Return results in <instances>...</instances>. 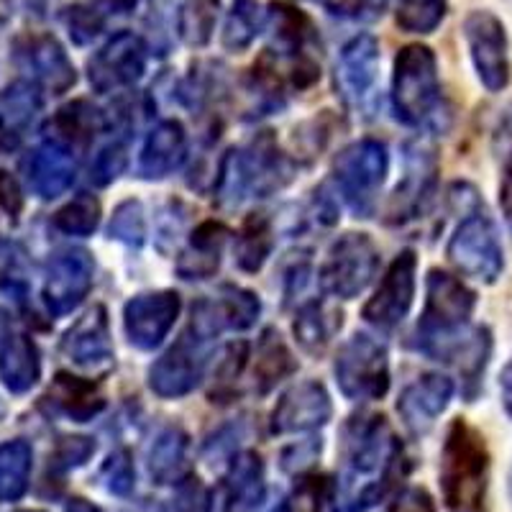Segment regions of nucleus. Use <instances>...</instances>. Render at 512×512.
I'll use <instances>...</instances> for the list:
<instances>
[{
	"instance_id": "1",
	"label": "nucleus",
	"mask_w": 512,
	"mask_h": 512,
	"mask_svg": "<svg viewBox=\"0 0 512 512\" xmlns=\"http://www.w3.org/2000/svg\"><path fill=\"white\" fill-rule=\"evenodd\" d=\"M441 489L448 512H487L489 451L482 433L454 420L441 454Z\"/></svg>"
},
{
	"instance_id": "2",
	"label": "nucleus",
	"mask_w": 512,
	"mask_h": 512,
	"mask_svg": "<svg viewBox=\"0 0 512 512\" xmlns=\"http://www.w3.org/2000/svg\"><path fill=\"white\" fill-rule=\"evenodd\" d=\"M290 180V164L269 131L256 136L244 149L226 154L218 175V198L223 203H241L244 198H267Z\"/></svg>"
},
{
	"instance_id": "3",
	"label": "nucleus",
	"mask_w": 512,
	"mask_h": 512,
	"mask_svg": "<svg viewBox=\"0 0 512 512\" xmlns=\"http://www.w3.org/2000/svg\"><path fill=\"white\" fill-rule=\"evenodd\" d=\"M392 105L402 123L420 126L438 116L441 108V77L436 54L423 44L400 49L392 77Z\"/></svg>"
},
{
	"instance_id": "4",
	"label": "nucleus",
	"mask_w": 512,
	"mask_h": 512,
	"mask_svg": "<svg viewBox=\"0 0 512 512\" xmlns=\"http://www.w3.org/2000/svg\"><path fill=\"white\" fill-rule=\"evenodd\" d=\"M425 310L418 323V349L438 338L454 336L469 328V318L477 305V295L461 280L441 269H431L428 285H425Z\"/></svg>"
},
{
	"instance_id": "5",
	"label": "nucleus",
	"mask_w": 512,
	"mask_h": 512,
	"mask_svg": "<svg viewBox=\"0 0 512 512\" xmlns=\"http://www.w3.org/2000/svg\"><path fill=\"white\" fill-rule=\"evenodd\" d=\"M333 372L338 387L349 400H379L390 390L387 349L367 333H356L341 346Z\"/></svg>"
},
{
	"instance_id": "6",
	"label": "nucleus",
	"mask_w": 512,
	"mask_h": 512,
	"mask_svg": "<svg viewBox=\"0 0 512 512\" xmlns=\"http://www.w3.org/2000/svg\"><path fill=\"white\" fill-rule=\"evenodd\" d=\"M387 167H390V157H387V146L382 141H356L338 154L333 175L344 192L346 203L361 218H367L374 210L377 192L387 177Z\"/></svg>"
},
{
	"instance_id": "7",
	"label": "nucleus",
	"mask_w": 512,
	"mask_h": 512,
	"mask_svg": "<svg viewBox=\"0 0 512 512\" xmlns=\"http://www.w3.org/2000/svg\"><path fill=\"white\" fill-rule=\"evenodd\" d=\"M379 251L367 233H346L328 251V259L318 272V282L323 292L333 297L361 295L369 282L377 277Z\"/></svg>"
},
{
	"instance_id": "8",
	"label": "nucleus",
	"mask_w": 512,
	"mask_h": 512,
	"mask_svg": "<svg viewBox=\"0 0 512 512\" xmlns=\"http://www.w3.org/2000/svg\"><path fill=\"white\" fill-rule=\"evenodd\" d=\"M448 259L466 277L495 282L505 267L500 236L487 213H469L448 241Z\"/></svg>"
},
{
	"instance_id": "9",
	"label": "nucleus",
	"mask_w": 512,
	"mask_h": 512,
	"mask_svg": "<svg viewBox=\"0 0 512 512\" xmlns=\"http://www.w3.org/2000/svg\"><path fill=\"white\" fill-rule=\"evenodd\" d=\"M464 36L472 52L477 75L489 93H500L510 82V57H507L505 26L489 11H474L464 21Z\"/></svg>"
},
{
	"instance_id": "10",
	"label": "nucleus",
	"mask_w": 512,
	"mask_h": 512,
	"mask_svg": "<svg viewBox=\"0 0 512 512\" xmlns=\"http://www.w3.org/2000/svg\"><path fill=\"white\" fill-rule=\"evenodd\" d=\"M205 338L187 328L182 338L177 341L162 359L154 361L149 369V384L164 400H177V397L190 395L198 382L203 379L205 367Z\"/></svg>"
},
{
	"instance_id": "11",
	"label": "nucleus",
	"mask_w": 512,
	"mask_h": 512,
	"mask_svg": "<svg viewBox=\"0 0 512 512\" xmlns=\"http://www.w3.org/2000/svg\"><path fill=\"white\" fill-rule=\"evenodd\" d=\"M146 70L144 41L131 31H118L88 64V77L98 93H116L141 80Z\"/></svg>"
},
{
	"instance_id": "12",
	"label": "nucleus",
	"mask_w": 512,
	"mask_h": 512,
	"mask_svg": "<svg viewBox=\"0 0 512 512\" xmlns=\"http://www.w3.org/2000/svg\"><path fill=\"white\" fill-rule=\"evenodd\" d=\"M180 295L172 290L136 295L123 308V326L128 341L141 351H152L162 344L180 315Z\"/></svg>"
},
{
	"instance_id": "13",
	"label": "nucleus",
	"mask_w": 512,
	"mask_h": 512,
	"mask_svg": "<svg viewBox=\"0 0 512 512\" xmlns=\"http://www.w3.org/2000/svg\"><path fill=\"white\" fill-rule=\"evenodd\" d=\"M259 310H262V303H259V297L254 292L226 285L218 297L195 303L190 318V331H195L205 341L216 338L226 328L246 331V328H251L256 323Z\"/></svg>"
},
{
	"instance_id": "14",
	"label": "nucleus",
	"mask_w": 512,
	"mask_h": 512,
	"mask_svg": "<svg viewBox=\"0 0 512 512\" xmlns=\"http://www.w3.org/2000/svg\"><path fill=\"white\" fill-rule=\"evenodd\" d=\"M93 287V259L88 251H59L49 262L44 300L52 315H67L88 297Z\"/></svg>"
},
{
	"instance_id": "15",
	"label": "nucleus",
	"mask_w": 512,
	"mask_h": 512,
	"mask_svg": "<svg viewBox=\"0 0 512 512\" xmlns=\"http://www.w3.org/2000/svg\"><path fill=\"white\" fill-rule=\"evenodd\" d=\"M415 269L418 259L413 251H402L382 277L372 300L364 305V318L369 323L379 328H395L408 315L415 297Z\"/></svg>"
},
{
	"instance_id": "16",
	"label": "nucleus",
	"mask_w": 512,
	"mask_h": 512,
	"mask_svg": "<svg viewBox=\"0 0 512 512\" xmlns=\"http://www.w3.org/2000/svg\"><path fill=\"white\" fill-rule=\"evenodd\" d=\"M331 397L320 382H300L280 397L272 413V433H305L315 431L331 420Z\"/></svg>"
},
{
	"instance_id": "17",
	"label": "nucleus",
	"mask_w": 512,
	"mask_h": 512,
	"mask_svg": "<svg viewBox=\"0 0 512 512\" xmlns=\"http://www.w3.org/2000/svg\"><path fill=\"white\" fill-rule=\"evenodd\" d=\"M400 454V446L382 415L354 418L346 428V459L356 474L377 472L379 466H390Z\"/></svg>"
},
{
	"instance_id": "18",
	"label": "nucleus",
	"mask_w": 512,
	"mask_h": 512,
	"mask_svg": "<svg viewBox=\"0 0 512 512\" xmlns=\"http://www.w3.org/2000/svg\"><path fill=\"white\" fill-rule=\"evenodd\" d=\"M18 59L26 70L34 72V80L44 88L52 90L54 95L64 93L75 85V67L67 59L59 41L47 34H34L18 39L16 44Z\"/></svg>"
},
{
	"instance_id": "19",
	"label": "nucleus",
	"mask_w": 512,
	"mask_h": 512,
	"mask_svg": "<svg viewBox=\"0 0 512 512\" xmlns=\"http://www.w3.org/2000/svg\"><path fill=\"white\" fill-rule=\"evenodd\" d=\"M62 351L72 364L85 369H108L113 364V344L105 308H93L82 315L64 336Z\"/></svg>"
},
{
	"instance_id": "20",
	"label": "nucleus",
	"mask_w": 512,
	"mask_h": 512,
	"mask_svg": "<svg viewBox=\"0 0 512 512\" xmlns=\"http://www.w3.org/2000/svg\"><path fill=\"white\" fill-rule=\"evenodd\" d=\"M454 397V382L443 374H425L418 382L405 387L397 400V413L413 433L431 431L438 415L448 408Z\"/></svg>"
},
{
	"instance_id": "21",
	"label": "nucleus",
	"mask_w": 512,
	"mask_h": 512,
	"mask_svg": "<svg viewBox=\"0 0 512 512\" xmlns=\"http://www.w3.org/2000/svg\"><path fill=\"white\" fill-rule=\"evenodd\" d=\"M379 70V44L374 36L361 34L351 39L341 52L336 70V82L341 95L351 103H361L372 93Z\"/></svg>"
},
{
	"instance_id": "22",
	"label": "nucleus",
	"mask_w": 512,
	"mask_h": 512,
	"mask_svg": "<svg viewBox=\"0 0 512 512\" xmlns=\"http://www.w3.org/2000/svg\"><path fill=\"white\" fill-rule=\"evenodd\" d=\"M187 154V136L182 123L162 121L154 126V131L146 136L144 149L139 159V175L146 180H162L172 175Z\"/></svg>"
},
{
	"instance_id": "23",
	"label": "nucleus",
	"mask_w": 512,
	"mask_h": 512,
	"mask_svg": "<svg viewBox=\"0 0 512 512\" xmlns=\"http://www.w3.org/2000/svg\"><path fill=\"white\" fill-rule=\"evenodd\" d=\"M29 180L39 198H59L75 182V157L62 141H47L29 159Z\"/></svg>"
},
{
	"instance_id": "24",
	"label": "nucleus",
	"mask_w": 512,
	"mask_h": 512,
	"mask_svg": "<svg viewBox=\"0 0 512 512\" xmlns=\"http://www.w3.org/2000/svg\"><path fill=\"white\" fill-rule=\"evenodd\" d=\"M41 405L52 408L54 415H64V418H72L77 423H85V420L95 418L105 408V400L100 395L98 384L59 372L47 395L41 397Z\"/></svg>"
},
{
	"instance_id": "25",
	"label": "nucleus",
	"mask_w": 512,
	"mask_h": 512,
	"mask_svg": "<svg viewBox=\"0 0 512 512\" xmlns=\"http://www.w3.org/2000/svg\"><path fill=\"white\" fill-rule=\"evenodd\" d=\"M433 175H436V159L428 149H408V167H405V180L397 185L395 198L390 205V216L395 221H405L413 218L423 200L428 198V192L433 187Z\"/></svg>"
},
{
	"instance_id": "26",
	"label": "nucleus",
	"mask_w": 512,
	"mask_h": 512,
	"mask_svg": "<svg viewBox=\"0 0 512 512\" xmlns=\"http://www.w3.org/2000/svg\"><path fill=\"white\" fill-rule=\"evenodd\" d=\"M226 228L221 223H203L192 233L190 244L182 251L177 272L182 280H208L221 267L223 244H226Z\"/></svg>"
},
{
	"instance_id": "27",
	"label": "nucleus",
	"mask_w": 512,
	"mask_h": 512,
	"mask_svg": "<svg viewBox=\"0 0 512 512\" xmlns=\"http://www.w3.org/2000/svg\"><path fill=\"white\" fill-rule=\"evenodd\" d=\"M136 6V0H85L75 3L64 13V24L70 29V36L75 44H88L95 36L105 31L116 16H123Z\"/></svg>"
},
{
	"instance_id": "28",
	"label": "nucleus",
	"mask_w": 512,
	"mask_h": 512,
	"mask_svg": "<svg viewBox=\"0 0 512 512\" xmlns=\"http://www.w3.org/2000/svg\"><path fill=\"white\" fill-rule=\"evenodd\" d=\"M0 377L16 395H24L39 382L41 359L39 349L29 336H8L6 349L0 354Z\"/></svg>"
},
{
	"instance_id": "29",
	"label": "nucleus",
	"mask_w": 512,
	"mask_h": 512,
	"mask_svg": "<svg viewBox=\"0 0 512 512\" xmlns=\"http://www.w3.org/2000/svg\"><path fill=\"white\" fill-rule=\"evenodd\" d=\"M297 369L295 356L290 354L287 344L274 328H267L259 338L254 361V390L256 395H267L285 377H290Z\"/></svg>"
},
{
	"instance_id": "30",
	"label": "nucleus",
	"mask_w": 512,
	"mask_h": 512,
	"mask_svg": "<svg viewBox=\"0 0 512 512\" xmlns=\"http://www.w3.org/2000/svg\"><path fill=\"white\" fill-rule=\"evenodd\" d=\"M187 469V436L180 428H164L149 448V472L157 484H177Z\"/></svg>"
},
{
	"instance_id": "31",
	"label": "nucleus",
	"mask_w": 512,
	"mask_h": 512,
	"mask_svg": "<svg viewBox=\"0 0 512 512\" xmlns=\"http://www.w3.org/2000/svg\"><path fill=\"white\" fill-rule=\"evenodd\" d=\"M41 108V95L31 82H13L0 95V128L8 136H24Z\"/></svg>"
},
{
	"instance_id": "32",
	"label": "nucleus",
	"mask_w": 512,
	"mask_h": 512,
	"mask_svg": "<svg viewBox=\"0 0 512 512\" xmlns=\"http://www.w3.org/2000/svg\"><path fill=\"white\" fill-rule=\"evenodd\" d=\"M105 128V116L100 108H95L88 100H75L64 105L54 118V131L62 144H88Z\"/></svg>"
},
{
	"instance_id": "33",
	"label": "nucleus",
	"mask_w": 512,
	"mask_h": 512,
	"mask_svg": "<svg viewBox=\"0 0 512 512\" xmlns=\"http://www.w3.org/2000/svg\"><path fill=\"white\" fill-rule=\"evenodd\" d=\"M267 24V13L256 0H236L226 18V29H223V47L228 52H244L246 47L254 44V39L262 34Z\"/></svg>"
},
{
	"instance_id": "34",
	"label": "nucleus",
	"mask_w": 512,
	"mask_h": 512,
	"mask_svg": "<svg viewBox=\"0 0 512 512\" xmlns=\"http://www.w3.org/2000/svg\"><path fill=\"white\" fill-rule=\"evenodd\" d=\"M331 318H336V315H328L320 303H308L300 308L292 331H295L297 344L303 346V351L313 356H320L326 351L333 328L341 326V320H333L331 323Z\"/></svg>"
},
{
	"instance_id": "35",
	"label": "nucleus",
	"mask_w": 512,
	"mask_h": 512,
	"mask_svg": "<svg viewBox=\"0 0 512 512\" xmlns=\"http://www.w3.org/2000/svg\"><path fill=\"white\" fill-rule=\"evenodd\" d=\"M218 18V0H187L177 13V34L187 47H205Z\"/></svg>"
},
{
	"instance_id": "36",
	"label": "nucleus",
	"mask_w": 512,
	"mask_h": 512,
	"mask_svg": "<svg viewBox=\"0 0 512 512\" xmlns=\"http://www.w3.org/2000/svg\"><path fill=\"white\" fill-rule=\"evenodd\" d=\"M272 226L264 216H251L236 239V262L244 272H259L272 251Z\"/></svg>"
},
{
	"instance_id": "37",
	"label": "nucleus",
	"mask_w": 512,
	"mask_h": 512,
	"mask_svg": "<svg viewBox=\"0 0 512 512\" xmlns=\"http://www.w3.org/2000/svg\"><path fill=\"white\" fill-rule=\"evenodd\" d=\"M31 472V448L26 441L0 446V497L16 500L26 492Z\"/></svg>"
},
{
	"instance_id": "38",
	"label": "nucleus",
	"mask_w": 512,
	"mask_h": 512,
	"mask_svg": "<svg viewBox=\"0 0 512 512\" xmlns=\"http://www.w3.org/2000/svg\"><path fill=\"white\" fill-rule=\"evenodd\" d=\"M226 482L233 502H239V505H259L264 492L262 459H259L254 451L241 454L239 459L233 461Z\"/></svg>"
},
{
	"instance_id": "39",
	"label": "nucleus",
	"mask_w": 512,
	"mask_h": 512,
	"mask_svg": "<svg viewBox=\"0 0 512 512\" xmlns=\"http://www.w3.org/2000/svg\"><path fill=\"white\" fill-rule=\"evenodd\" d=\"M98 221L100 203L93 195H88V192L77 195L72 203L64 205L57 216H54V226L62 233H70V236H90L98 228Z\"/></svg>"
},
{
	"instance_id": "40",
	"label": "nucleus",
	"mask_w": 512,
	"mask_h": 512,
	"mask_svg": "<svg viewBox=\"0 0 512 512\" xmlns=\"http://www.w3.org/2000/svg\"><path fill=\"white\" fill-rule=\"evenodd\" d=\"M111 236L118 241H126L131 246H139L146 236V221L144 210L139 203L128 200V203L118 205L111 221Z\"/></svg>"
},
{
	"instance_id": "41",
	"label": "nucleus",
	"mask_w": 512,
	"mask_h": 512,
	"mask_svg": "<svg viewBox=\"0 0 512 512\" xmlns=\"http://www.w3.org/2000/svg\"><path fill=\"white\" fill-rule=\"evenodd\" d=\"M128 154H126V144L123 141H113L105 149H100L98 157L93 159L90 164V180L95 182L98 187L111 185L118 175H121L123 169H126Z\"/></svg>"
},
{
	"instance_id": "42",
	"label": "nucleus",
	"mask_w": 512,
	"mask_h": 512,
	"mask_svg": "<svg viewBox=\"0 0 512 512\" xmlns=\"http://www.w3.org/2000/svg\"><path fill=\"white\" fill-rule=\"evenodd\" d=\"M100 477H103L105 487L111 489L113 495H128L131 487H134V464H131V456L126 451H116V454L108 456Z\"/></svg>"
},
{
	"instance_id": "43",
	"label": "nucleus",
	"mask_w": 512,
	"mask_h": 512,
	"mask_svg": "<svg viewBox=\"0 0 512 512\" xmlns=\"http://www.w3.org/2000/svg\"><path fill=\"white\" fill-rule=\"evenodd\" d=\"M323 6L341 18H377L382 16L387 0H323Z\"/></svg>"
},
{
	"instance_id": "44",
	"label": "nucleus",
	"mask_w": 512,
	"mask_h": 512,
	"mask_svg": "<svg viewBox=\"0 0 512 512\" xmlns=\"http://www.w3.org/2000/svg\"><path fill=\"white\" fill-rule=\"evenodd\" d=\"M95 443L90 438H64L57 446V461L64 469H75L93 456Z\"/></svg>"
},
{
	"instance_id": "45",
	"label": "nucleus",
	"mask_w": 512,
	"mask_h": 512,
	"mask_svg": "<svg viewBox=\"0 0 512 512\" xmlns=\"http://www.w3.org/2000/svg\"><path fill=\"white\" fill-rule=\"evenodd\" d=\"M0 208L11 213L13 218L24 210V195L11 172H0Z\"/></svg>"
},
{
	"instance_id": "46",
	"label": "nucleus",
	"mask_w": 512,
	"mask_h": 512,
	"mask_svg": "<svg viewBox=\"0 0 512 512\" xmlns=\"http://www.w3.org/2000/svg\"><path fill=\"white\" fill-rule=\"evenodd\" d=\"M320 482V479H318ZM315 479H308L297 487L292 497L290 512H318L320 510V484Z\"/></svg>"
},
{
	"instance_id": "47",
	"label": "nucleus",
	"mask_w": 512,
	"mask_h": 512,
	"mask_svg": "<svg viewBox=\"0 0 512 512\" xmlns=\"http://www.w3.org/2000/svg\"><path fill=\"white\" fill-rule=\"evenodd\" d=\"M390 512H436V505L425 489H408V492H402Z\"/></svg>"
},
{
	"instance_id": "48",
	"label": "nucleus",
	"mask_w": 512,
	"mask_h": 512,
	"mask_svg": "<svg viewBox=\"0 0 512 512\" xmlns=\"http://www.w3.org/2000/svg\"><path fill=\"white\" fill-rule=\"evenodd\" d=\"M500 208L505 223L512 231V152L505 159V169H502V182H500Z\"/></svg>"
},
{
	"instance_id": "49",
	"label": "nucleus",
	"mask_w": 512,
	"mask_h": 512,
	"mask_svg": "<svg viewBox=\"0 0 512 512\" xmlns=\"http://www.w3.org/2000/svg\"><path fill=\"white\" fill-rule=\"evenodd\" d=\"M500 392H502V405H505L507 415H510V418H512V359L507 361V367L502 369Z\"/></svg>"
},
{
	"instance_id": "50",
	"label": "nucleus",
	"mask_w": 512,
	"mask_h": 512,
	"mask_svg": "<svg viewBox=\"0 0 512 512\" xmlns=\"http://www.w3.org/2000/svg\"><path fill=\"white\" fill-rule=\"evenodd\" d=\"M67 512H98V510L85 500H72V505L67 507Z\"/></svg>"
},
{
	"instance_id": "51",
	"label": "nucleus",
	"mask_w": 512,
	"mask_h": 512,
	"mask_svg": "<svg viewBox=\"0 0 512 512\" xmlns=\"http://www.w3.org/2000/svg\"><path fill=\"white\" fill-rule=\"evenodd\" d=\"M8 336H11V323H8L6 313L0 310V344H3V341H6Z\"/></svg>"
},
{
	"instance_id": "52",
	"label": "nucleus",
	"mask_w": 512,
	"mask_h": 512,
	"mask_svg": "<svg viewBox=\"0 0 512 512\" xmlns=\"http://www.w3.org/2000/svg\"><path fill=\"white\" fill-rule=\"evenodd\" d=\"M510 502H512V474H510Z\"/></svg>"
}]
</instances>
